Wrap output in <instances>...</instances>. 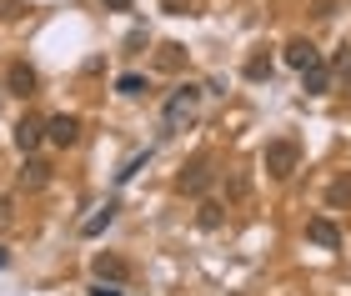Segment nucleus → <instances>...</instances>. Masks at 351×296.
<instances>
[{
    "label": "nucleus",
    "mask_w": 351,
    "mask_h": 296,
    "mask_svg": "<svg viewBox=\"0 0 351 296\" xmlns=\"http://www.w3.org/2000/svg\"><path fill=\"white\" fill-rule=\"evenodd\" d=\"M146 161H151V151H141V156H131V161H125V171H116V181H131V176H136V171L146 166Z\"/></svg>",
    "instance_id": "18"
},
{
    "label": "nucleus",
    "mask_w": 351,
    "mask_h": 296,
    "mask_svg": "<svg viewBox=\"0 0 351 296\" xmlns=\"http://www.w3.org/2000/svg\"><path fill=\"white\" fill-rule=\"evenodd\" d=\"M311 60H322V51H316V45L306 40V36H296V40H286V66L291 71H306Z\"/></svg>",
    "instance_id": "8"
},
{
    "label": "nucleus",
    "mask_w": 351,
    "mask_h": 296,
    "mask_svg": "<svg viewBox=\"0 0 351 296\" xmlns=\"http://www.w3.org/2000/svg\"><path fill=\"white\" fill-rule=\"evenodd\" d=\"M5 90H10V96H21V101H30V96L40 90L36 66H25V60H10V71H5Z\"/></svg>",
    "instance_id": "4"
},
{
    "label": "nucleus",
    "mask_w": 351,
    "mask_h": 296,
    "mask_svg": "<svg viewBox=\"0 0 351 296\" xmlns=\"http://www.w3.org/2000/svg\"><path fill=\"white\" fill-rule=\"evenodd\" d=\"M301 90H306V96H326L331 90V66L326 60H311V66L301 71Z\"/></svg>",
    "instance_id": "7"
},
{
    "label": "nucleus",
    "mask_w": 351,
    "mask_h": 296,
    "mask_svg": "<svg viewBox=\"0 0 351 296\" xmlns=\"http://www.w3.org/2000/svg\"><path fill=\"white\" fill-rule=\"evenodd\" d=\"M181 191H191V196H206V191H211V161H206V156L181 171Z\"/></svg>",
    "instance_id": "5"
},
{
    "label": "nucleus",
    "mask_w": 351,
    "mask_h": 296,
    "mask_svg": "<svg viewBox=\"0 0 351 296\" xmlns=\"http://www.w3.org/2000/svg\"><path fill=\"white\" fill-rule=\"evenodd\" d=\"M101 5H106V10H131L136 0H101Z\"/></svg>",
    "instance_id": "22"
},
{
    "label": "nucleus",
    "mask_w": 351,
    "mask_h": 296,
    "mask_svg": "<svg viewBox=\"0 0 351 296\" xmlns=\"http://www.w3.org/2000/svg\"><path fill=\"white\" fill-rule=\"evenodd\" d=\"M5 261H10V256H5V246H0V267H5Z\"/></svg>",
    "instance_id": "24"
},
{
    "label": "nucleus",
    "mask_w": 351,
    "mask_h": 296,
    "mask_svg": "<svg viewBox=\"0 0 351 296\" xmlns=\"http://www.w3.org/2000/svg\"><path fill=\"white\" fill-rule=\"evenodd\" d=\"M40 141H45V126H40V121H30V116H25V121H15V146H21L25 156L36 151Z\"/></svg>",
    "instance_id": "9"
},
{
    "label": "nucleus",
    "mask_w": 351,
    "mask_h": 296,
    "mask_svg": "<svg viewBox=\"0 0 351 296\" xmlns=\"http://www.w3.org/2000/svg\"><path fill=\"white\" fill-rule=\"evenodd\" d=\"M166 10L171 15H186V0H166Z\"/></svg>",
    "instance_id": "23"
},
{
    "label": "nucleus",
    "mask_w": 351,
    "mask_h": 296,
    "mask_svg": "<svg viewBox=\"0 0 351 296\" xmlns=\"http://www.w3.org/2000/svg\"><path fill=\"white\" fill-rule=\"evenodd\" d=\"M326 196H331V206H351V176H337Z\"/></svg>",
    "instance_id": "13"
},
{
    "label": "nucleus",
    "mask_w": 351,
    "mask_h": 296,
    "mask_svg": "<svg viewBox=\"0 0 351 296\" xmlns=\"http://www.w3.org/2000/svg\"><path fill=\"white\" fill-rule=\"evenodd\" d=\"M0 21H21V5H15V0H0Z\"/></svg>",
    "instance_id": "20"
},
{
    "label": "nucleus",
    "mask_w": 351,
    "mask_h": 296,
    "mask_svg": "<svg viewBox=\"0 0 351 296\" xmlns=\"http://www.w3.org/2000/svg\"><path fill=\"white\" fill-rule=\"evenodd\" d=\"M116 211H121L116 201H106V206L95 211V216H86V221H81V236H86V241H90V236H101V231H106L110 221H116Z\"/></svg>",
    "instance_id": "11"
},
{
    "label": "nucleus",
    "mask_w": 351,
    "mask_h": 296,
    "mask_svg": "<svg viewBox=\"0 0 351 296\" xmlns=\"http://www.w3.org/2000/svg\"><path fill=\"white\" fill-rule=\"evenodd\" d=\"M196 221H201L206 231H216V226H221V206H216V201H206V206H201V216H196Z\"/></svg>",
    "instance_id": "16"
},
{
    "label": "nucleus",
    "mask_w": 351,
    "mask_h": 296,
    "mask_svg": "<svg viewBox=\"0 0 351 296\" xmlns=\"http://www.w3.org/2000/svg\"><path fill=\"white\" fill-rule=\"evenodd\" d=\"M15 221V206H10V196H0V231H5Z\"/></svg>",
    "instance_id": "19"
},
{
    "label": "nucleus",
    "mask_w": 351,
    "mask_h": 296,
    "mask_svg": "<svg viewBox=\"0 0 351 296\" xmlns=\"http://www.w3.org/2000/svg\"><path fill=\"white\" fill-rule=\"evenodd\" d=\"M306 241L326 246V251H337V246H341V226L326 221V216H311V221H306Z\"/></svg>",
    "instance_id": "6"
},
{
    "label": "nucleus",
    "mask_w": 351,
    "mask_h": 296,
    "mask_svg": "<svg viewBox=\"0 0 351 296\" xmlns=\"http://www.w3.org/2000/svg\"><path fill=\"white\" fill-rule=\"evenodd\" d=\"M45 181H51V166H45L36 151H30V156H25V166H21V186H30V191H40Z\"/></svg>",
    "instance_id": "10"
},
{
    "label": "nucleus",
    "mask_w": 351,
    "mask_h": 296,
    "mask_svg": "<svg viewBox=\"0 0 351 296\" xmlns=\"http://www.w3.org/2000/svg\"><path fill=\"white\" fill-rule=\"evenodd\" d=\"M266 176L271 181H291L296 166H301V146L291 141V136H276V141H266V156H261Z\"/></svg>",
    "instance_id": "1"
},
{
    "label": "nucleus",
    "mask_w": 351,
    "mask_h": 296,
    "mask_svg": "<svg viewBox=\"0 0 351 296\" xmlns=\"http://www.w3.org/2000/svg\"><path fill=\"white\" fill-rule=\"evenodd\" d=\"M196 101H201V86H191V81H181L166 96V111H161V126H166V136H176L186 126L191 116H196Z\"/></svg>",
    "instance_id": "2"
},
{
    "label": "nucleus",
    "mask_w": 351,
    "mask_h": 296,
    "mask_svg": "<svg viewBox=\"0 0 351 296\" xmlns=\"http://www.w3.org/2000/svg\"><path fill=\"white\" fill-rule=\"evenodd\" d=\"M246 81H271V60H246Z\"/></svg>",
    "instance_id": "15"
},
{
    "label": "nucleus",
    "mask_w": 351,
    "mask_h": 296,
    "mask_svg": "<svg viewBox=\"0 0 351 296\" xmlns=\"http://www.w3.org/2000/svg\"><path fill=\"white\" fill-rule=\"evenodd\" d=\"M95 276H101V282H125V276H131V267H125L121 256H95Z\"/></svg>",
    "instance_id": "12"
},
{
    "label": "nucleus",
    "mask_w": 351,
    "mask_h": 296,
    "mask_svg": "<svg viewBox=\"0 0 351 296\" xmlns=\"http://www.w3.org/2000/svg\"><path fill=\"white\" fill-rule=\"evenodd\" d=\"M116 90H121V96H141V90H146V75H121V81H116Z\"/></svg>",
    "instance_id": "14"
},
{
    "label": "nucleus",
    "mask_w": 351,
    "mask_h": 296,
    "mask_svg": "<svg viewBox=\"0 0 351 296\" xmlns=\"http://www.w3.org/2000/svg\"><path fill=\"white\" fill-rule=\"evenodd\" d=\"M331 75H351V45H341V51L331 56Z\"/></svg>",
    "instance_id": "17"
},
{
    "label": "nucleus",
    "mask_w": 351,
    "mask_h": 296,
    "mask_svg": "<svg viewBox=\"0 0 351 296\" xmlns=\"http://www.w3.org/2000/svg\"><path fill=\"white\" fill-rule=\"evenodd\" d=\"M90 296H121V291H116V282H95Z\"/></svg>",
    "instance_id": "21"
},
{
    "label": "nucleus",
    "mask_w": 351,
    "mask_h": 296,
    "mask_svg": "<svg viewBox=\"0 0 351 296\" xmlns=\"http://www.w3.org/2000/svg\"><path fill=\"white\" fill-rule=\"evenodd\" d=\"M45 141H51V146H60V151H66V146H75V141H81V116H71V111L51 116V121H45Z\"/></svg>",
    "instance_id": "3"
}]
</instances>
